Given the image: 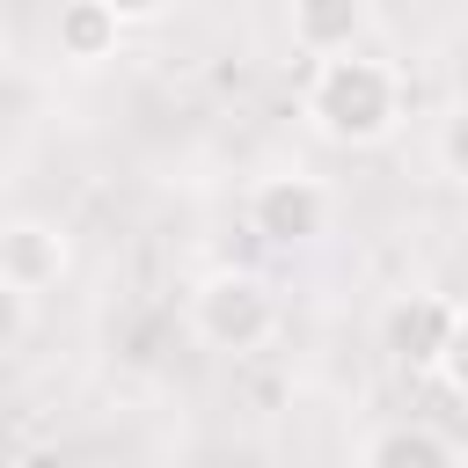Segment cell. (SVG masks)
<instances>
[{"mask_svg": "<svg viewBox=\"0 0 468 468\" xmlns=\"http://www.w3.org/2000/svg\"><path fill=\"white\" fill-rule=\"evenodd\" d=\"M102 7H110V15H117V22L132 29V22H154V15L168 7V0H102Z\"/></svg>", "mask_w": 468, "mask_h": 468, "instance_id": "cell-10", "label": "cell"}, {"mask_svg": "<svg viewBox=\"0 0 468 468\" xmlns=\"http://www.w3.org/2000/svg\"><path fill=\"white\" fill-rule=\"evenodd\" d=\"M51 37H58V58H73V66H102V58H117L124 22H117L102 0H66L58 22H51Z\"/></svg>", "mask_w": 468, "mask_h": 468, "instance_id": "cell-8", "label": "cell"}, {"mask_svg": "<svg viewBox=\"0 0 468 468\" xmlns=\"http://www.w3.org/2000/svg\"><path fill=\"white\" fill-rule=\"evenodd\" d=\"M300 110H307V124L329 146H380L402 124V73L388 58L358 51V44L351 51H329V58H314Z\"/></svg>", "mask_w": 468, "mask_h": 468, "instance_id": "cell-1", "label": "cell"}, {"mask_svg": "<svg viewBox=\"0 0 468 468\" xmlns=\"http://www.w3.org/2000/svg\"><path fill=\"white\" fill-rule=\"evenodd\" d=\"M285 29H292V44H300L307 58L351 51V44L366 37V0H292Z\"/></svg>", "mask_w": 468, "mask_h": 468, "instance_id": "cell-7", "label": "cell"}, {"mask_svg": "<svg viewBox=\"0 0 468 468\" xmlns=\"http://www.w3.org/2000/svg\"><path fill=\"white\" fill-rule=\"evenodd\" d=\"M358 468H461V446H453L439 424L410 417V424H380V431L366 439Z\"/></svg>", "mask_w": 468, "mask_h": 468, "instance_id": "cell-6", "label": "cell"}, {"mask_svg": "<svg viewBox=\"0 0 468 468\" xmlns=\"http://www.w3.org/2000/svg\"><path fill=\"white\" fill-rule=\"evenodd\" d=\"M388 351L417 373H439L446 388H461V307L446 292L431 300H402L388 314Z\"/></svg>", "mask_w": 468, "mask_h": 468, "instance_id": "cell-4", "label": "cell"}, {"mask_svg": "<svg viewBox=\"0 0 468 468\" xmlns=\"http://www.w3.org/2000/svg\"><path fill=\"white\" fill-rule=\"evenodd\" d=\"M66 263H73V249H66V227H58V219H7V227H0V278L22 285L29 300H37L44 285H58Z\"/></svg>", "mask_w": 468, "mask_h": 468, "instance_id": "cell-5", "label": "cell"}, {"mask_svg": "<svg viewBox=\"0 0 468 468\" xmlns=\"http://www.w3.org/2000/svg\"><path fill=\"white\" fill-rule=\"evenodd\" d=\"M22 329H29V292L0 278V351H15V344H22Z\"/></svg>", "mask_w": 468, "mask_h": 468, "instance_id": "cell-9", "label": "cell"}, {"mask_svg": "<svg viewBox=\"0 0 468 468\" xmlns=\"http://www.w3.org/2000/svg\"><path fill=\"white\" fill-rule=\"evenodd\" d=\"M329 227V190L300 168H278L249 190V234L271 241V249H307L314 234Z\"/></svg>", "mask_w": 468, "mask_h": 468, "instance_id": "cell-3", "label": "cell"}, {"mask_svg": "<svg viewBox=\"0 0 468 468\" xmlns=\"http://www.w3.org/2000/svg\"><path fill=\"white\" fill-rule=\"evenodd\" d=\"M278 329V292L256 271H205L190 285V336L205 351H256Z\"/></svg>", "mask_w": 468, "mask_h": 468, "instance_id": "cell-2", "label": "cell"}]
</instances>
